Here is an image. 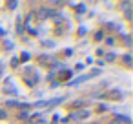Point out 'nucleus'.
Here are the masks:
<instances>
[{
    "label": "nucleus",
    "instance_id": "nucleus-1",
    "mask_svg": "<svg viewBox=\"0 0 133 124\" xmlns=\"http://www.w3.org/2000/svg\"><path fill=\"white\" fill-rule=\"evenodd\" d=\"M22 80L26 82V86L33 88V86H37V84H38L40 77H38V73H37V69H35V68L28 66V68L22 71Z\"/></svg>",
    "mask_w": 133,
    "mask_h": 124
},
{
    "label": "nucleus",
    "instance_id": "nucleus-2",
    "mask_svg": "<svg viewBox=\"0 0 133 124\" xmlns=\"http://www.w3.org/2000/svg\"><path fill=\"white\" fill-rule=\"evenodd\" d=\"M88 117H89V111H88V109H77V111H71L62 122L68 124L69 120H84V119H88Z\"/></svg>",
    "mask_w": 133,
    "mask_h": 124
},
{
    "label": "nucleus",
    "instance_id": "nucleus-3",
    "mask_svg": "<svg viewBox=\"0 0 133 124\" xmlns=\"http://www.w3.org/2000/svg\"><path fill=\"white\" fill-rule=\"evenodd\" d=\"M100 99H109V100H120V99H122V93H120V91H117V89H109V91L102 93V95H100Z\"/></svg>",
    "mask_w": 133,
    "mask_h": 124
},
{
    "label": "nucleus",
    "instance_id": "nucleus-4",
    "mask_svg": "<svg viewBox=\"0 0 133 124\" xmlns=\"http://www.w3.org/2000/svg\"><path fill=\"white\" fill-rule=\"evenodd\" d=\"M100 29L104 31V35H106V33H113V31L117 33V31H120V26H115L113 22H108V24H104Z\"/></svg>",
    "mask_w": 133,
    "mask_h": 124
},
{
    "label": "nucleus",
    "instance_id": "nucleus-5",
    "mask_svg": "<svg viewBox=\"0 0 133 124\" xmlns=\"http://www.w3.org/2000/svg\"><path fill=\"white\" fill-rule=\"evenodd\" d=\"M115 40H117L120 46H124V48H129V46H131V37H129V35H120V37L115 38Z\"/></svg>",
    "mask_w": 133,
    "mask_h": 124
},
{
    "label": "nucleus",
    "instance_id": "nucleus-6",
    "mask_svg": "<svg viewBox=\"0 0 133 124\" xmlns=\"http://www.w3.org/2000/svg\"><path fill=\"white\" fill-rule=\"evenodd\" d=\"M68 31V22L66 20H62V24L60 22H57V28H55V35H64Z\"/></svg>",
    "mask_w": 133,
    "mask_h": 124
},
{
    "label": "nucleus",
    "instance_id": "nucleus-7",
    "mask_svg": "<svg viewBox=\"0 0 133 124\" xmlns=\"http://www.w3.org/2000/svg\"><path fill=\"white\" fill-rule=\"evenodd\" d=\"M2 93H4V95H17V88H13L11 82L6 80V86L2 88Z\"/></svg>",
    "mask_w": 133,
    "mask_h": 124
},
{
    "label": "nucleus",
    "instance_id": "nucleus-8",
    "mask_svg": "<svg viewBox=\"0 0 133 124\" xmlns=\"http://www.w3.org/2000/svg\"><path fill=\"white\" fill-rule=\"evenodd\" d=\"M120 62L124 64V68H131V55H129V53H124V55L120 57Z\"/></svg>",
    "mask_w": 133,
    "mask_h": 124
},
{
    "label": "nucleus",
    "instance_id": "nucleus-9",
    "mask_svg": "<svg viewBox=\"0 0 133 124\" xmlns=\"http://www.w3.org/2000/svg\"><path fill=\"white\" fill-rule=\"evenodd\" d=\"M104 37H106V35H104V31H102V29H97V31L93 33V40H95V42L104 40Z\"/></svg>",
    "mask_w": 133,
    "mask_h": 124
},
{
    "label": "nucleus",
    "instance_id": "nucleus-10",
    "mask_svg": "<svg viewBox=\"0 0 133 124\" xmlns=\"http://www.w3.org/2000/svg\"><path fill=\"white\" fill-rule=\"evenodd\" d=\"M82 106H86V102H84V100H75V102H71V104H69L68 108H69V109H75V111H77V109H78V108H82Z\"/></svg>",
    "mask_w": 133,
    "mask_h": 124
},
{
    "label": "nucleus",
    "instance_id": "nucleus-11",
    "mask_svg": "<svg viewBox=\"0 0 133 124\" xmlns=\"http://www.w3.org/2000/svg\"><path fill=\"white\" fill-rule=\"evenodd\" d=\"M115 60H117V55H115V53H106L102 62H115Z\"/></svg>",
    "mask_w": 133,
    "mask_h": 124
},
{
    "label": "nucleus",
    "instance_id": "nucleus-12",
    "mask_svg": "<svg viewBox=\"0 0 133 124\" xmlns=\"http://www.w3.org/2000/svg\"><path fill=\"white\" fill-rule=\"evenodd\" d=\"M15 29H17V33H18V35H24V24H22V20H20V18H17V28H15Z\"/></svg>",
    "mask_w": 133,
    "mask_h": 124
},
{
    "label": "nucleus",
    "instance_id": "nucleus-13",
    "mask_svg": "<svg viewBox=\"0 0 133 124\" xmlns=\"http://www.w3.org/2000/svg\"><path fill=\"white\" fill-rule=\"evenodd\" d=\"M106 111H108V106L106 104H98L95 108V113H106Z\"/></svg>",
    "mask_w": 133,
    "mask_h": 124
},
{
    "label": "nucleus",
    "instance_id": "nucleus-14",
    "mask_svg": "<svg viewBox=\"0 0 133 124\" xmlns=\"http://www.w3.org/2000/svg\"><path fill=\"white\" fill-rule=\"evenodd\" d=\"M9 64H11V68H13V69H17V68L20 66V60H18V57H13Z\"/></svg>",
    "mask_w": 133,
    "mask_h": 124
},
{
    "label": "nucleus",
    "instance_id": "nucleus-15",
    "mask_svg": "<svg viewBox=\"0 0 133 124\" xmlns=\"http://www.w3.org/2000/svg\"><path fill=\"white\" fill-rule=\"evenodd\" d=\"M9 117V113H8V109H4V108H0V120H6Z\"/></svg>",
    "mask_w": 133,
    "mask_h": 124
},
{
    "label": "nucleus",
    "instance_id": "nucleus-16",
    "mask_svg": "<svg viewBox=\"0 0 133 124\" xmlns=\"http://www.w3.org/2000/svg\"><path fill=\"white\" fill-rule=\"evenodd\" d=\"M75 11L80 15V13H84V11H86V6H84V4H78V6H75Z\"/></svg>",
    "mask_w": 133,
    "mask_h": 124
},
{
    "label": "nucleus",
    "instance_id": "nucleus-17",
    "mask_svg": "<svg viewBox=\"0 0 133 124\" xmlns=\"http://www.w3.org/2000/svg\"><path fill=\"white\" fill-rule=\"evenodd\" d=\"M106 44H108V46H115V44H117L115 37H106Z\"/></svg>",
    "mask_w": 133,
    "mask_h": 124
},
{
    "label": "nucleus",
    "instance_id": "nucleus-18",
    "mask_svg": "<svg viewBox=\"0 0 133 124\" xmlns=\"http://www.w3.org/2000/svg\"><path fill=\"white\" fill-rule=\"evenodd\" d=\"M42 46H44V48H53L55 42H53V40H42Z\"/></svg>",
    "mask_w": 133,
    "mask_h": 124
},
{
    "label": "nucleus",
    "instance_id": "nucleus-19",
    "mask_svg": "<svg viewBox=\"0 0 133 124\" xmlns=\"http://www.w3.org/2000/svg\"><path fill=\"white\" fill-rule=\"evenodd\" d=\"M18 60H20V62H28V60H29V53H22V55L18 57Z\"/></svg>",
    "mask_w": 133,
    "mask_h": 124
},
{
    "label": "nucleus",
    "instance_id": "nucleus-20",
    "mask_svg": "<svg viewBox=\"0 0 133 124\" xmlns=\"http://www.w3.org/2000/svg\"><path fill=\"white\" fill-rule=\"evenodd\" d=\"M2 42H4V49H6V51H9V49L13 48V44H11V42H8V40H4V38H2Z\"/></svg>",
    "mask_w": 133,
    "mask_h": 124
},
{
    "label": "nucleus",
    "instance_id": "nucleus-21",
    "mask_svg": "<svg viewBox=\"0 0 133 124\" xmlns=\"http://www.w3.org/2000/svg\"><path fill=\"white\" fill-rule=\"evenodd\" d=\"M84 35H86V28H80L78 33H77V37H84Z\"/></svg>",
    "mask_w": 133,
    "mask_h": 124
},
{
    "label": "nucleus",
    "instance_id": "nucleus-22",
    "mask_svg": "<svg viewBox=\"0 0 133 124\" xmlns=\"http://www.w3.org/2000/svg\"><path fill=\"white\" fill-rule=\"evenodd\" d=\"M69 55H71V49H64L62 51V57H69Z\"/></svg>",
    "mask_w": 133,
    "mask_h": 124
},
{
    "label": "nucleus",
    "instance_id": "nucleus-23",
    "mask_svg": "<svg viewBox=\"0 0 133 124\" xmlns=\"http://www.w3.org/2000/svg\"><path fill=\"white\" fill-rule=\"evenodd\" d=\"M82 69H84V64H77L75 66V71H82Z\"/></svg>",
    "mask_w": 133,
    "mask_h": 124
},
{
    "label": "nucleus",
    "instance_id": "nucleus-24",
    "mask_svg": "<svg viewBox=\"0 0 133 124\" xmlns=\"http://www.w3.org/2000/svg\"><path fill=\"white\" fill-rule=\"evenodd\" d=\"M6 8H17V2H8Z\"/></svg>",
    "mask_w": 133,
    "mask_h": 124
},
{
    "label": "nucleus",
    "instance_id": "nucleus-25",
    "mask_svg": "<svg viewBox=\"0 0 133 124\" xmlns=\"http://www.w3.org/2000/svg\"><path fill=\"white\" fill-rule=\"evenodd\" d=\"M126 18L131 20V9H126Z\"/></svg>",
    "mask_w": 133,
    "mask_h": 124
}]
</instances>
